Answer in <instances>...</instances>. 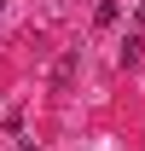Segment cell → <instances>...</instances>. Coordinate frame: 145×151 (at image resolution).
Listing matches in <instances>:
<instances>
[{
    "label": "cell",
    "instance_id": "6da1fadb",
    "mask_svg": "<svg viewBox=\"0 0 145 151\" xmlns=\"http://www.w3.org/2000/svg\"><path fill=\"white\" fill-rule=\"evenodd\" d=\"M75 64H81L75 52H64V58H58V64H52V87H70V81H75Z\"/></svg>",
    "mask_w": 145,
    "mask_h": 151
},
{
    "label": "cell",
    "instance_id": "7a4b0ae2",
    "mask_svg": "<svg viewBox=\"0 0 145 151\" xmlns=\"http://www.w3.org/2000/svg\"><path fill=\"white\" fill-rule=\"evenodd\" d=\"M116 18H122V6H116V0H99V6H93V23H99V29H110Z\"/></svg>",
    "mask_w": 145,
    "mask_h": 151
},
{
    "label": "cell",
    "instance_id": "3957f363",
    "mask_svg": "<svg viewBox=\"0 0 145 151\" xmlns=\"http://www.w3.org/2000/svg\"><path fill=\"white\" fill-rule=\"evenodd\" d=\"M139 47H145L139 35H128V41H122V64H139Z\"/></svg>",
    "mask_w": 145,
    "mask_h": 151
},
{
    "label": "cell",
    "instance_id": "277c9868",
    "mask_svg": "<svg viewBox=\"0 0 145 151\" xmlns=\"http://www.w3.org/2000/svg\"><path fill=\"white\" fill-rule=\"evenodd\" d=\"M18 151H41V145H35V139H18Z\"/></svg>",
    "mask_w": 145,
    "mask_h": 151
},
{
    "label": "cell",
    "instance_id": "5b68a950",
    "mask_svg": "<svg viewBox=\"0 0 145 151\" xmlns=\"http://www.w3.org/2000/svg\"><path fill=\"white\" fill-rule=\"evenodd\" d=\"M134 18H139V23H145V0H139V12H134Z\"/></svg>",
    "mask_w": 145,
    "mask_h": 151
},
{
    "label": "cell",
    "instance_id": "8992f818",
    "mask_svg": "<svg viewBox=\"0 0 145 151\" xmlns=\"http://www.w3.org/2000/svg\"><path fill=\"white\" fill-rule=\"evenodd\" d=\"M0 6H6V0H0Z\"/></svg>",
    "mask_w": 145,
    "mask_h": 151
}]
</instances>
